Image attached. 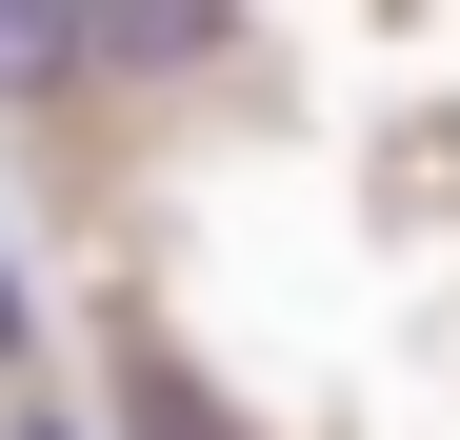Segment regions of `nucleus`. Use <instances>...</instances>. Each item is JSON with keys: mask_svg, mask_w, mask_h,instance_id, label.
Listing matches in <instances>:
<instances>
[{"mask_svg": "<svg viewBox=\"0 0 460 440\" xmlns=\"http://www.w3.org/2000/svg\"><path fill=\"white\" fill-rule=\"evenodd\" d=\"M0 360H21V280H0Z\"/></svg>", "mask_w": 460, "mask_h": 440, "instance_id": "nucleus-4", "label": "nucleus"}, {"mask_svg": "<svg viewBox=\"0 0 460 440\" xmlns=\"http://www.w3.org/2000/svg\"><path fill=\"white\" fill-rule=\"evenodd\" d=\"M101 81V40H81V0H0V120H60Z\"/></svg>", "mask_w": 460, "mask_h": 440, "instance_id": "nucleus-2", "label": "nucleus"}, {"mask_svg": "<svg viewBox=\"0 0 460 440\" xmlns=\"http://www.w3.org/2000/svg\"><path fill=\"white\" fill-rule=\"evenodd\" d=\"M21 440H81V420H21Z\"/></svg>", "mask_w": 460, "mask_h": 440, "instance_id": "nucleus-5", "label": "nucleus"}, {"mask_svg": "<svg viewBox=\"0 0 460 440\" xmlns=\"http://www.w3.org/2000/svg\"><path fill=\"white\" fill-rule=\"evenodd\" d=\"M120 440H220V420H200V381H181L161 340H120Z\"/></svg>", "mask_w": 460, "mask_h": 440, "instance_id": "nucleus-3", "label": "nucleus"}, {"mask_svg": "<svg viewBox=\"0 0 460 440\" xmlns=\"http://www.w3.org/2000/svg\"><path fill=\"white\" fill-rule=\"evenodd\" d=\"M81 40H101V81H200L241 40V0H81Z\"/></svg>", "mask_w": 460, "mask_h": 440, "instance_id": "nucleus-1", "label": "nucleus"}]
</instances>
